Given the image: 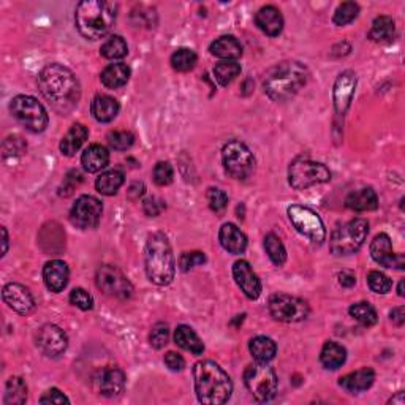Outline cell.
I'll return each instance as SVG.
<instances>
[{"mask_svg": "<svg viewBox=\"0 0 405 405\" xmlns=\"http://www.w3.org/2000/svg\"><path fill=\"white\" fill-rule=\"evenodd\" d=\"M38 87L45 100L59 114H69L81 99V86L73 71L60 64L46 65L38 76Z\"/></svg>", "mask_w": 405, "mask_h": 405, "instance_id": "cell-1", "label": "cell"}, {"mask_svg": "<svg viewBox=\"0 0 405 405\" xmlns=\"http://www.w3.org/2000/svg\"><path fill=\"white\" fill-rule=\"evenodd\" d=\"M195 391L198 401L206 405L228 402L233 392V383L228 374L214 361H199L193 367Z\"/></svg>", "mask_w": 405, "mask_h": 405, "instance_id": "cell-2", "label": "cell"}, {"mask_svg": "<svg viewBox=\"0 0 405 405\" xmlns=\"http://www.w3.org/2000/svg\"><path fill=\"white\" fill-rule=\"evenodd\" d=\"M118 3L106 0H84L76 7L75 22L87 40L104 38L116 22Z\"/></svg>", "mask_w": 405, "mask_h": 405, "instance_id": "cell-3", "label": "cell"}, {"mask_svg": "<svg viewBox=\"0 0 405 405\" xmlns=\"http://www.w3.org/2000/svg\"><path fill=\"white\" fill-rule=\"evenodd\" d=\"M309 71L301 62L285 60L268 71L263 87L266 95L274 101H287L306 86Z\"/></svg>", "mask_w": 405, "mask_h": 405, "instance_id": "cell-4", "label": "cell"}, {"mask_svg": "<svg viewBox=\"0 0 405 405\" xmlns=\"http://www.w3.org/2000/svg\"><path fill=\"white\" fill-rule=\"evenodd\" d=\"M146 274L149 280L155 285H168L174 279L176 262H174L173 249L168 238L163 233H152L146 243Z\"/></svg>", "mask_w": 405, "mask_h": 405, "instance_id": "cell-5", "label": "cell"}, {"mask_svg": "<svg viewBox=\"0 0 405 405\" xmlns=\"http://www.w3.org/2000/svg\"><path fill=\"white\" fill-rule=\"evenodd\" d=\"M369 234V223L364 219H353L337 227L331 234L329 249L334 255H352L358 252Z\"/></svg>", "mask_w": 405, "mask_h": 405, "instance_id": "cell-6", "label": "cell"}, {"mask_svg": "<svg viewBox=\"0 0 405 405\" xmlns=\"http://www.w3.org/2000/svg\"><path fill=\"white\" fill-rule=\"evenodd\" d=\"M331 179V173L323 163L313 162L306 157H299L292 162L288 168L290 185L296 190H306L309 187L325 184Z\"/></svg>", "mask_w": 405, "mask_h": 405, "instance_id": "cell-7", "label": "cell"}, {"mask_svg": "<svg viewBox=\"0 0 405 405\" xmlns=\"http://www.w3.org/2000/svg\"><path fill=\"white\" fill-rule=\"evenodd\" d=\"M244 383L247 390L258 402H268L277 392V376L268 362H253L244 372Z\"/></svg>", "mask_w": 405, "mask_h": 405, "instance_id": "cell-8", "label": "cell"}, {"mask_svg": "<svg viewBox=\"0 0 405 405\" xmlns=\"http://www.w3.org/2000/svg\"><path fill=\"white\" fill-rule=\"evenodd\" d=\"M10 110L17 122L22 124L27 130L34 133L43 132L48 127V122H50L43 105L30 95L15 97V99L11 100Z\"/></svg>", "mask_w": 405, "mask_h": 405, "instance_id": "cell-9", "label": "cell"}, {"mask_svg": "<svg viewBox=\"0 0 405 405\" xmlns=\"http://www.w3.org/2000/svg\"><path fill=\"white\" fill-rule=\"evenodd\" d=\"M222 160L229 176L247 179L255 170V159L250 149L238 140L228 141L222 149Z\"/></svg>", "mask_w": 405, "mask_h": 405, "instance_id": "cell-10", "label": "cell"}, {"mask_svg": "<svg viewBox=\"0 0 405 405\" xmlns=\"http://www.w3.org/2000/svg\"><path fill=\"white\" fill-rule=\"evenodd\" d=\"M287 214L292 225L296 228V232L306 236L313 244L320 246L326 239L323 220L320 219L315 211L306 206H299V204H293V206L288 208Z\"/></svg>", "mask_w": 405, "mask_h": 405, "instance_id": "cell-11", "label": "cell"}, {"mask_svg": "<svg viewBox=\"0 0 405 405\" xmlns=\"http://www.w3.org/2000/svg\"><path fill=\"white\" fill-rule=\"evenodd\" d=\"M269 312L276 320L285 323H296L306 320L309 315V306L306 301H302L296 296L277 293L269 299Z\"/></svg>", "mask_w": 405, "mask_h": 405, "instance_id": "cell-12", "label": "cell"}, {"mask_svg": "<svg viewBox=\"0 0 405 405\" xmlns=\"http://www.w3.org/2000/svg\"><path fill=\"white\" fill-rule=\"evenodd\" d=\"M97 287L108 296L119 299H129L133 294V285L127 276L116 266L105 264L97 273Z\"/></svg>", "mask_w": 405, "mask_h": 405, "instance_id": "cell-13", "label": "cell"}, {"mask_svg": "<svg viewBox=\"0 0 405 405\" xmlns=\"http://www.w3.org/2000/svg\"><path fill=\"white\" fill-rule=\"evenodd\" d=\"M104 206L100 199L90 195H83L76 199L73 208L70 211V220L76 228L89 229L95 228L100 223Z\"/></svg>", "mask_w": 405, "mask_h": 405, "instance_id": "cell-14", "label": "cell"}, {"mask_svg": "<svg viewBox=\"0 0 405 405\" xmlns=\"http://www.w3.org/2000/svg\"><path fill=\"white\" fill-rule=\"evenodd\" d=\"M37 347L50 358H57L62 355L66 347H69V337L62 328L56 325H45L41 326L35 337Z\"/></svg>", "mask_w": 405, "mask_h": 405, "instance_id": "cell-15", "label": "cell"}, {"mask_svg": "<svg viewBox=\"0 0 405 405\" xmlns=\"http://www.w3.org/2000/svg\"><path fill=\"white\" fill-rule=\"evenodd\" d=\"M371 255L380 266H385V268L404 269V255L402 253H395V250H392V244L388 234L380 233L374 238L371 244Z\"/></svg>", "mask_w": 405, "mask_h": 405, "instance_id": "cell-16", "label": "cell"}, {"mask_svg": "<svg viewBox=\"0 0 405 405\" xmlns=\"http://www.w3.org/2000/svg\"><path fill=\"white\" fill-rule=\"evenodd\" d=\"M356 89V75L353 71H343L334 83V90H332V100H334V108L337 114H346L352 105L353 95Z\"/></svg>", "mask_w": 405, "mask_h": 405, "instance_id": "cell-17", "label": "cell"}, {"mask_svg": "<svg viewBox=\"0 0 405 405\" xmlns=\"http://www.w3.org/2000/svg\"><path fill=\"white\" fill-rule=\"evenodd\" d=\"M2 296L10 309L21 313V315H27V313L35 309V299L32 293L21 283H8V285H5Z\"/></svg>", "mask_w": 405, "mask_h": 405, "instance_id": "cell-18", "label": "cell"}, {"mask_svg": "<svg viewBox=\"0 0 405 405\" xmlns=\"http://www.w3.org/2000/svg\"><path fill=\"white\" fill-rule=\"evenodd\" d=\"M233 277L238 287L241 288L247 298L249 299H258V296L262 294V282H260L258 276L253 273L250 264L239 260L233 264Z\"/></svg>", "mask_w": 405, "mask_h": 405, "instance_id": "cell-19", "label": "cell"}, {"mask_svg": "<svg viewBox=\"0 0 405 405\" xmlns=\"http://www.w3.org/2000/svg\"><path fill=\"white\" fill-rule=\"evenodd\" d=\"M97 391L105 397L119 396L125 388V376L119 367H106L95 378Z\"/></svg>", "mask_w": 405, "mask_h": 405, "instance_id": "cell-20", "label": "cell"}, {"mask_svg": "<svg viewBox=\"0 0 405 405\" xmlns=\"http://www.w3.org/2000/svg\"><path fill=\"white\" fill-rule=\"evenodd\" d=\"M255 24L266 35L277 37V35H280L283 29V16L279 8L273 7V5H266V7L257 11Z\"/></svg>", "mask_w": 405, "mask_h": 405, "instance_id": "cell-21", "label": "cell"}, {"mask_svg": "<svg viewBox=\"0 0 405 405\" xmlns=\"http://www.w3.org/2000/svg\"><path fill=\"white\" fill-rule=\"evenodd\" d=\"M70 277V269L66 263L60 262V260H52V262L46 263L43 269V279L48 290L54 293H60L66 287Z\"/></svg>", "mask_w": 405, "mask_h": 405, "instance_id": "cell-22", "label": "cell"}, {"mask_svg": "<svg viewBox=\"0 0 405 405\" xmlns=\"http://www.w3.org/2000/svg\"><path fill=\"white\" fill-rule=\"evenodd\" d=\"M219 241L223 249L233 253V255L244 253L247 249L246 234L241 232L238 227L233 225V223H225V225L220 228Z\"/></svg>", "mask_w": 405, "mask_h": 405, "instance_id": "cell-23", "label": "cell"}, {"mask_svg": "<svg viewBox=\"0 0 405 405\" xmlns=\"http://www.w3.org/2000/svg\"><path fill=\"white\" fill-rule=\"evenodd\" d=\"M376 382V372L372 371L371 367L360 369V371L348 374V376L342 377L339 380V385L343 390L348 392H353V395H358V392L367 391Z\"/></svg>", "mask_w": 405, "mask_h": 405, "instance_id": "cell-24", "label": "cell"}, {"mask_svg": "<svg viewBox=\"0 0 405 405\" xmlns=\"http://www.w3.org/2000/svg\"><path fill=\"white\" fill-rule=\"evenodd\" d=\"M346 206L356 213H366V211H374L378 206L377 193L371 187H364L356 192H352L346 198Z\"/></svg>", "mask_w": 405, "mask_h": 405, "instance_id": "cell-25", "label": "cell"}, {"mask_svg": "<svg viewBox=\"0 0 405 405\" xmlns=\"http://www.w3.org/2000/svg\"><path fill=\"white\" fill-rule=\"evenodd\" d=\"M81 163L87 173H99L110 163V152L101 144H92L83 152Z\"/></svg>", "mask_w": 405, "mask_h": 405, "instance_id": "cell-26", "label": "cell"}, {"mask_svg": "<svg viewBox=\"0 0 405 405\" xmlns=\"http://www.w3.org/2000/svg\"><path fill=\"white\" fill-rule=\"evenodd\" d=\"M119 101L113 99L110 95H97L90 105V111L92 116L99 120V122H111V120L119 114Z\"/></svg>", "mask_w": 405, "mask_h": 405, "instance_id": "cell-27", "label": "cell"}, {"mask_svg": "<svg viewBox=\"0 0 405 405\" xmlns=\"http://www.w3.org/2000/svg\"><path fill=\"white\" fill-rule=\"evenodd\" d=\"M209 51L213 56L223 60H236L243 56V46H241L238 38L232 37V35H223V37L213 41Z\"/></svg>", "mask_w": 405, "mask_h": 405, "instance_id": "cell-28", "label": "cell"}, {"mask_svg": "<svg viewBox=\"0 0 405 405\" xmlns=\"http://www.w3.org/2000/svg\"><path fill=\"white\" fill-rule=\"evenodd\" d=\"M396 37V24L390 16H378L374 20L372 27L369 30L367 38L376 43H391Z\"/></svg>", "mask_w": 405, "mask_h": 405, "instance_id": "cell-29", "label": "cell"}, {"mask_svg": "<svg viewBox=\"0 0 405 405\" xmlns=\"http://www.w3.org/2000/svg\"><path fill=\"white\" fill-rule=\"evenodd\" d=\"M87 135L89 132L83 124L71 125V129L66 132V135L60 141V152L66 157L75 155L81 149L83 144L86 143Z\"/></svg>", "mask_w": 405, "mask_h": 405, "instance_id": "cell-30", "label": "cell"}, {"mask_svg": "<svg viewBox=\"0 0 405 405\" xmlns=\"http://www.w3.org/2000/svg\"><path fill=\"white\" fill-rule=\"evenodd\" d=\"M101 84L108 89H119L125 86L130 80V69L129 65H125L122 62L111 64L108 65L106 69L101 71Z\"/></svg>", "mask_w": 405, "mask_h": 405, "instance_id": "cell-31", "label": "cell"}, {"mask_svg": "<svg viewBox=\"0 0 405 405\" xmlns=\"http://www.w3.org/2000/svg\"><path fill=\"white\" fill-rule=\"evenodd\" d=\"M174 342L178 343L180 348L187 350V352H190L193 355H203L204 352V343L199 339L198 334L195 331H193L190 326H185V325H180L178 326L176 332H174Z\"/></svg>", "mask_w": 405, "mask_h": 405, "instance_id": "cell-32", "label": "cell"}, {"mask_svg": "<svg viewBox=\"0 0 405 405\" xmlns=\"http://www.w3.org/2000/svg\"><path fill=\"white\" fill-rule=\"evenodd\" d=\"M347 360V350L337 342H326L322 353H320V361H322L323 367L329 369V371H336L339 369Z\"/></svg>", "mask_w": 405, "mask_h": 405, "instance_id": "cell-33", "label": "cell"}, {"mask_svg": "<svg viewBox=\"0 0 405 405\" xmlns=\"http://www.w3.org/2000/svg\"><path fill=\"white\" fill-rule=\"evenodd\" d=\"M249 350L255 361L269 362L271 360H274V356L277 353V346L273 339H269V337L257 336L250 341Z\"/></svg>", "mask_w": 405, "mask_h": 405, "instance_id": "cell-34", "label": "cell"}, {"mask_svg": "<svg viewBox=\"0 0 405 405\" xmlns=\"http://www.w3.org/2000/svg\"><path fill=\"white\" fill-rule=\"evenodd\" d=\"M124 174L118 171V170H111V171H105L101 173L99 178H97V183L95 187L97 190H99L101 195H106V197H111V195H116L118 190L122 187L124 184Z\"/></svg>", "mask_w": 405, "mask_h": 405, "instance_id": "cell-35", "label": "cell"}, {"mask_svg": "<svg viewBox=\"0 0 405 405\" xmlns=\"http://www.w3.org/2000/svg\"><path fill=\"white\" fill-rule=\"evenodd\" d=\"M27 401V386L21 377H11L5 385V405H22Z\"/></svg>", "mask_w": 405, "mask_h": 405, "instance_id": "cell-36", "label": "cell"}, {"mask_svg": "<svg viewBox=\"0 0 405 405\" xmlns=\"http://www.w3.org/2000/svg\"><path fill=\"white\" fill-rule=\"evenodd\" d=\"M100 54L108 60H119L124 59L129 54V46H127L125 40L119 35H113L108 38L100 48Z\"/></svg>", "mask_w": 405, "mask_h": 405, "instance_id": "cell-37", "label": "cell"}, {"mask_svg": "<svg viewBox=\"0 0 405 405\" xmlns=\"http://www.w3.org/2000/svg\"><path fill=\"white\" fill-rule=\"evenodd\" d=\"M241 73V65L236 60H222L214 66V76L220 86H228Z\"/></svg>", "mask_w": 405, "mask_h": 405, "instance_id": "cell-38", "label": "cell"}, {"mask_svg": "<svg viewBox=\"0 0 405 405\" xmlns=\"http://www.w3.org/2000/svg\"><path fill=\"white\" fill-rule=\"evenodd\" d=\"M264 250L268 253V257L271 262L276 266H282L287 262V250L283 247L282 241L279 239V236H276L274 233L266 234L264 238Z\"/></svg>", "mask_w": 405, "mask_h": 405, "instance_id": "cell-39", "label": "cell"}, {"mask_svg": "<svg viewBox=\"0 0 405 405\" xmlns=\"http://www.w3.org/2000/svg\"><path fill=\"white\" fill-rule=\"evenodd\" d=\"M348 312L362 326H374L377 323V311L369 302H355L353 306H350Z\"/></svg>", "mask_w": 405, "mask_h": 405, "instance_id": "cell-40", "label": "cell"}, {"mask_svg": "<svg viewBox=\"0 0 405 405\" xmlns=\"http://www.w3.org/2000/svg\"><path fill=\"white\" fill-rule=\"evenodd\" d=\"M198 62L197 52L189 48H179L178 51L173 52L171 56V65L176 71H190L195 69V65Z\"/></svg>", "mask_w": 405, "mask_h": 405, "instance_id": "cell-41", "label": "cell"}, {"mask_svg": "<svg viewBox=\"0 0 405 405\" xmlns=\"http://www.w3.org/2000/svg\"><path fill=\"white\" fill-rule=\"evenodd\" d=\"M358 13H360L358 3L343 2L339 5V7H337L334 16H332V22L339 27L347 26V24H350L358 17Z\"/></svg>", "mask_w": 405, "mask_h": 405, "instance_id": "cell-42", "label": "cell"}, {"mask_svg": "<svg viewBox=\"0 0 405 405\" xmlns=\"http://www.w3.org/2000/svg\"><path fill=\"white\" fill-rule=\"evenodd\" d=\"M367 283H369V288H371L374 293H378V294H386L392 287V282L390 277L383 273H380V271H371V273L367 274Z\"/></svg>", "mask_w": 405, "mask_h": 405, "instance_id": "cell-43", "label": "cell"}, {"mask_svg": "<svg viewBox=\"0 0 405 405\" xmlns=\"http://www.w3.org/2000/svg\"><path fill=\"white\" fill-rule=\"evenodd\" d=\"M108 143L110 146L116 150H127L133 146L135 143V136L130 132H111L108 135Z\"/></svg>", "mask_w": 405, "mask_h": 405, "instance_id": "cell-44", "label": "cell"}, {"mask_svg": "<svg viewBox=\"0 0 405 405\" xmlns=\"http://www.w3.org/2000/svg\"><path fill=\"white\" fill-rule=\"evenodd\" d=\"M168 339H170V328H168V325L157 323L152 328V331H150V336H149L150 346L157 350H160L166 346Z\"/></svg>", "mask_w": 405, "mask_h": 405, "instance_id": "cell-45", "label": "cell"}, {"mask_svg": "<svg viewBox=\"0 0 405 405\" xmlns=\"http://www.w3.org/2000/svg\"><path fill=\"white\" fill-rule=\"evenodd\" d=\"M173 178H174V171L170 163L168 162L157 163L154 168V180L157 185H160V187L170 185L173 183Z\"/></svg>", "mask_w": 405, "mask_h": 405, "instance_id": "cell-46", "label": "cell"}, {"mask_svg": "<svg viewBox=\"0 0 405 405\" xmlns=\"http://www.w3.org/2000/svg\"><path fill=\"white\" fill-rule=\"evenodd\" d=\"M203 263H206V255H204L203 252H185L180 255L179 258V268L180 271H184V273H187V271H190L195 268V266H199V264H203Z\"/></svg>", "mask_w": 405, "mask_h": 405, "instance_id": "cell-47", "label": "cell"}, {"mask_svg": "<svg viewBox=\"0 0 405 405\" xmlns=\"http://www.w3.org/2000/svg\"><path fill=\"white\" fill-rule=\"evenodd\" d=\"M208 203L209 208L214 211V213H223L228 206V197L227 193L220 189H209L208 190Z\"/></svg>", "mask_w": 405, "mask_h": 405, "instance_id": "cell-48", "label": "cell"}, {"mask_svg": "<svg viewBox=\"0 0 405 405\" xmlns=\"http://www.w3.org/2000/svg\"><path fill=\"white\" fill-rule=\"evenodd\" d=\"M70 302L81 311H90L94 307V298L83 288H75L70 293Z\"/></svg>", "mask_w": 405, "mask_h": 405, "instance_id": "cell-49", "label": "cell"}, {"mask_svg": "<svg viewBox=\"0 0 405 405\" xmlns=\"http://www.w3.org/2000/svg\"><path fill=\"white\" fill-rule=\"evenodd\" d=\"M26 143L22 141V138L20 136H8L7 140L3 141V157H15L21 155L26 152Z\"/></svg>", "mask_w": 405, "mask_h": 405, "instance_id": "cell-50", "label": "cell"}, {"mask_svg": "<svg viewBox=\"0 0 405 405\" xmlns=\"http://www.w3.org/2000/svg\"><path fill=\"white\" fill-rule=\"evenodd\" d=\"M135 17H138V21L135 22V24H138V26L154 27V24H155L154 10L140 7V13H136V11H133V13H132V20H135Z\"/></svg>", "mask_w": 405, "mask_h": 405, "instance_id": "cell-51", "label": "cell"}, {"mask_svg": "<svg viewBox=\"0 0 405 405\" xmlns=\"http://www.w3.org/2000/svg\"><path fill=\"white\" fill-rule=\"evenodd\" d=\"M40 404H70V401L64 392H60L57 388H51L40 397Z\"/></svg>", "mask_w": 405, "mask_h": 405, "instance_id": "cell-52", "label": "cell"}, {"mask_svg": "<svg viewBox=\"0 0 405 405\" xmlns=\"http://www.w3.org/2000/svg\"><path fill=\"white\" fill-rule=\"evenodd\" d=\"M163 208H165V204H163V201H160V199H157L154 197H150V198H146L143 201V209H144V213H146L149 217H155V215H159Z\"/></svg>", "mask_w": 405, "mask_h": 405, "instance_id": "cell-53", "label": "cell"}, {"mask_svg": "<svg viewBox=\"0 0 405 405\" xmlns=\"http://www.w3.org/2000/svg\"><path fill=\"white\" fill-rule=\"evenodd\" d=\"M165 364L173 372H180L185 367V360L176 352H168L165 355Z\"/></svg>", "mask_w": 405, "mask_h": 405, "instance_id": "cell-54", "label": "cell"}, {"mask_svg": "<svg viewBox=\"0 0 405 405\" xmlns=\"http://www.w3.org/2000/svg\"><path fill=\"white\" fill-rule=\"evenodd\" d=\"M339 283L346 288H352L356 283V277L352 271L346 269V271H342V273H339Z\"/></svg>", "mask_w": 405, "mask_h": 405, "instance_id": "cell-55", "label": "cell"}, {"mask_svg": "<svg viewBox=\"0 0 405 405\" xmlns=\"http://www.w3.org/2000/svg\"><path fill=\"white\" fill-rule=\"evenodd\" d=\"M390 317L392 320V323H396L397 326H402L405 323V309H404V306L392 309L390 312Z\"/></svg>", "mask_w": 405, "mask_h": 405, "instance_id": "cell-56", "label": "cell"}, {"mask_svg": "<svg viewBox=\"0 0 405 405\" xmlns=\"http://www.w3.org/2000/svg\"><path fill=\"white\" fill-rule=\"evenodd\" d=\"M144 184L143 183H133L130 187H129V198L132 199H138L140 197H143V193H144Z\"/></svg>", "mask_w": 405, "mask_h": 405, "instance_id": "cell-57", "label": "cell"}, {"mask_svg": "<svg viewBox=\"0 0 405 405\" xmlns=\"http://www.w3.org/2000/svg\"><path fill=\"white\" fill-rule=\"evenodd\" d=\"M390 404L392 405H404L405 404V396H404V392H397V395L395 397H391L390 399Z\"/></svg>", "mask_w": 405, "mask_h": 405, "instance_id": "cell-58", "label": "cell"}, {"mask_svg": "<svg viewBox=\"0 0 405 405\" xmlns=\"http://www.w3.org/2000/svg\"><path fill=\"white\" fill-rule=\"evenodd\" d=\"M2 238H3V250H2V257H3L8 250V234H7V229L5 228H2Z\"/></svg>", "mask_w": 405, "mask_h": 405, "instance_id": "cell-59", "label": "cell"}, {"mask_svg": "<svg viewBox=\"0 0 405 405\" xmlns=\"http://www.w3.org/2000/svg\"><path fill=\"white\" fill-rule=\"evenodd\" d=\"M397 292H399V296H404V280L399 283V288H397Z\"/></svg>", "mask_w": 405, "mask_h": 405, "instance_id": "cell-60", "label": "cell"}]
</instances>
